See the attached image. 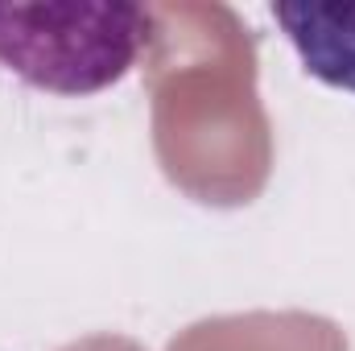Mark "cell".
Here are the masks:
<instances>
[{"label":"cell","mask_w":355,"mask_h":351,"mask_svg":"<svg viewBox=\"0 0 355 351\" xmlns=\"http://www.w3.org/2000/svg\"><path fill=\"white\" fill-rule=\"evenodd\" d=\"M153 12L141 4H0V71L46 95L116 87L145 54Z\"/></svg>","instance_id":"1"},{"label":"cell","mask_w":355,"mask_h":351,"mask_svg":"<svg viewBox=\"0 0 355 351\" xmlns=\"http://www.w3.org/2000/svg\"><path fill=\"white\" fill-rule=\"evenodd\" d=\"M268 12L310 79L355 95V4L302 0V4H272Z\"/></svg>","instance_id":"2"}]
</instances>
